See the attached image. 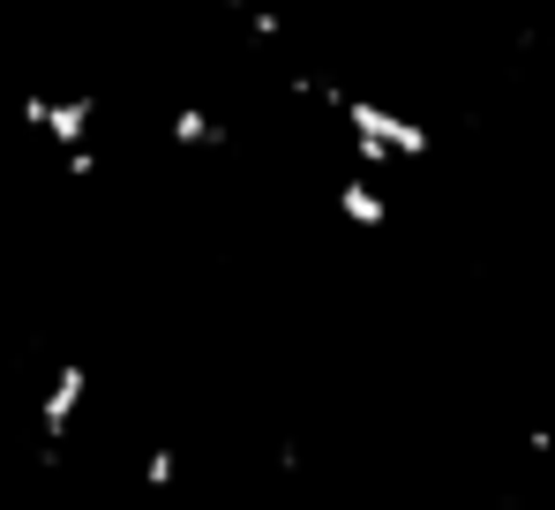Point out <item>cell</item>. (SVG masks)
Masks as SVG:
<instances>
[{
    "label": "cell",
    "mask_w": 555,
    "mask_h": 510,
    "mask_svg": "<svg viewBox=\"0 0 555 510\" xmlns=\"http://www.w3.org/2000/svg\"><path fill=\"white\" fill-rule=\"evenodd\" d=\"M346 120H353V143H361V158L369 166H413V158H428V128L421 120H405V113H390V105H346Z\"/></svg>",
    "instance_id": "1"
},
{
    "label": "cell",
    "mask_w": 555,
    "mask_h": 510,
    "mask_svg": "<svg viewBox=\"0 0 555 510\" xmlns=\"http://www.w3.org/2000/svg\"><path fill=\"white\" fill-rule=\"evenodd\" d=\"M23 120H30L38 136H53L61 151H83V136H91V98H23Z\"/></svg>",
    "instance_id": "2"
},
{
    "label": "cell",
    "mask_w": 555,
    "mask_h": 510,
    "mask_svg": "<svg viewBox=\"0 0 555 510\" xmlns=\"http://www.w3.org/2000/svg\"><path fill=\"white\" fill-rule=\"evenodd\" d=\"M83 391H91V375H83V368H61V375H53V391H46V406H38L46 435H68L76 406H83Z\"/></svg>",
    "instance_id": "3"
},
{
    "label": "cell",
    "mask_w": 555,
    "mask_h": 510,
    "mask_svg": "<svg viewBox=\"0 0 555 510\" xmlns=\"http://www.w3.org/2000/svg\"><path fill=\"white\" fill-rule=\"evenodd\" d=\"M338 211H346L353 226H383V218H390V211H383V195H375L369 180H346V188H338Z\"/></svg>",
    "instance_id": "4"
},
{
    "label": "cell",
    "mask_w": 555,
    "mask_h": 510,
    "mask_svg": "<svg viewBox=\"0 0 555 510\" xmlns=\"http://www.w3.org/2000/svg\"><path fill=\"white\" fill-rule=\"evenodd\" d=\"M173 143H218V120H210L203 105H181V113H173Z\"/></svg>",
    "instance_id": "5"
},
{
    "label": "cell",
    "mask_w": 555,
    "mask_h": 510,
    "mask_svg": "<svg viewBox=\"0 0 555 510\" xmlns=\"http://www.w3.org/2000/svg\"><path fill=\"white\" fill-rule=\"evenodd\" d=\"M143 481H151V488H166V481H173V450H151V466H143Z\"/></svg>",
    "instance_id": "6"
},
{
    "label": "cell",
    "mask_w": 555,
    "mask_h": 510,
    "mask_svg": "<svg viewBox=\"0 0 555 510\" xmlns=\"http://www.w3.org/2000/svg\"><path fill=\"white\" fill-rule=\"evenodd\" d=\"M225 8H248V0H225Z\"/></svg>",
    "instance_id": "7"
}]
</instances>
